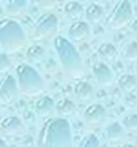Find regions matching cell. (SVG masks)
I'll list each match as a JSON object with an SVG mask.
<instances>
[{"label":"cell","mask_w":137,"mask_h":147,"mask_svg":"<svg viewBox=\"0 0 137 147\" xmlns=\"http://www.w3.org/2000/svg\"><path fill=\"white\" fill-rule=\"evenodd\" d=\"M133 19V8L129 0H120L116 3L107 18V24L110 30H120Z\"/></svg>","instance_id":"cell-5"},{"label":"cell","mask_w":137,"mask_h":147,"mask_svg":"<svg viewBox=\"0 0 137 147\" xmlns=\"http://www.w3.org/2000/svg\"><path fill=\"white\" fill-rule=\"evenodd\" d=\"M75 109H76L75 103L71 99H68V98H63V99H60L55 105V111L57 112V115L60 118H65V116L72 115L75 112Z\"/></svg>","instance_id":"cell-16"},{"label":"cell","mask_w":137,"mask_h":147,"mask_svg":"<svg viewBox=\"0 0 137 147\" xmlns=\"http://www.w3.org/2000/svg\"><path fill=\"white\" fill-rule=\"evenodd\" d=\"M64 13L69 20L79 22V19L84 15V8L79 1H68L64 5Z\"/></svg>","instance_id":"cell-15"},{"label":"cell","mask_w":137,"mask_h":147,"mask_svg":"<svg viewBox=\"0 0 137 147\" xmlns=\"http://www.w3.org/2000/svg\"><path fill=\"white\" fill-rule=\"evenodd\" d=\"M122 147H136L134 144H130V143H126V144H124Z\"/></svg>","instance_id":"cell-29"},{"label":"cell","mask_w":137,"mask_h":147,"mask_svg":"<svg viewBox=\"0 0 137 147\" xmlns=\"http://www.w3.org/2000/svg\"><path fill=\"white\" fill-rule=\"evenodd\" d=\"M105 136L109 140H120L124 136V128L118 122H112L105 127Z\"/></svg>","instance_id":"cell-21"},{"label":"cell","mask_w":137,"mask_h":147,"mask_svg":"<svg viewBox=\"0 0 137 147\" xmlns=\"http://www.w3.org/2000/svg\"><path fill=\"white\" fill-rule=\"evenodd\" d=\"M125 103L129 107H134V106L137 105V98L136 96H133V95H129V96L126 98V100H125Z\"/></svg>","instance_id":"cell-26"},{"label":"cell","mask_w":137,"mask_h":147,"mask_svg":"<svg viewBox=\"0 0 137 147\" xmlns=\"http://www.w3.org/2000/svg\"><path fill=\"white\" fill-rule=\"evenodd\" d=\"M0 128L5 135H21L25 131L23 120L16 115L7 116L0 120Z\"/></svg>","instance_id":"cell-9"},{"label":"cell","mask_w":137,"mask_h":147,"mask_svg":"<svg viewBox=\"0 0 137 147\" xmlns=\"http://www.w3.org/2000/svg\"><path fill=\"white\" fill-rule=\"evenodd\" d=\"M117 86L121 91L126 94H130L137 87V78L132 74H122L117 79Z\"/></svg>","instance_id":"cell-18"},{"label":"cell","mask_w":137,"mask_h":147,"mask_svg":"<svg viewBox=\"0 0 137 147\" xmlns=\"http://www.w3.org/2000/svg\"><path fill=\"white\" fill-rule=\"evenodd\" d=\"M0 120H1V112H0Z\"/></svg>","instance_id":"cell-30"},{"label":"cell","mask_w":137,"mask_h":147,"mask_svg":"<svg viewBox=\"0 0 137 147\" xmlns=\"http://www.w3.org/2000/svg\"><path fill=\"white\" fill-rule=\"evenodd\" d=\"M107 118V110L100 103H92L84 111V120L88 124H101Z\"/></svg>","instance_id":"cell-10"},{"label":"cell","mask_w":137,"mask_h":147,"mask_svg":"<svg viewBox=\"0 0 137 147\" xmlns=\"http://www.w3.org/2000/svg\"><path fill=\"white\" fill-rule=\"evenodd\" d=\"M35 112L40 118H49L55 112V102L51 96H41L35 103Z\"/></svg>","instance_id":"cell-12"},{"label":"cell","mask_w":137,"mask_h":147,"mask_svg":"<svg viewBox=\"0 0 137 147\" xmlns=\"http://www.w3.org/2000/svg\"><path fill=\"white\" fill-rule=\"evenodd\" d=\"M121 126L128 131H137V114H129L124 116Z\"/></svg>","instance_id":"cell-24"},{"label":"cell","mask_w":137,"mask_h":147,"mask_svg":"<svg viewBox=\"0 0 137 147\" xmlns=\"http://www.w3.org/2000/svg\"><path fill=\"white\" fill-rule=\"evenodd\" d=\"M77 147H100V140L97 139V136L95 134L89 132L80 140Z\"/></svg>","instance_id":"cell-23"},{"label":"cell","mask_w":137,"mask_h":147,"mask_svg":"<svg viewBox=\"0 0 137 147\" xmlns=\"http://www.w3.org/2000/svg\"><path fill=\"white\" fill-rule=\"evenodd\" d=\"M59 30V19L52 12H47L41 15L33 24L32 38L35 40H43L55 35Z\"/></svg>","instance_id":"cell-6"},{"label":"cell","mask_w":137,"mask_h":147,"mask_svg":"<svg viewBox=\"0 0 137 147\" xmlns=\"http://www.w3.org/2000/svg\"><path fill=\"white\" fill-rule=\"evenodd\" d=\"M130 30L133 31V34H136L137 35V18L132 22V23H130Z\"/></svg>","instance_id":"cell-27"},{"label":"cell","mask_w":137,"mask_h":147,"mask_svg":"<svg viewBox=\"0 0 137 147\" xmlns=\"http://www.w3.org/2000/svg\"><path fill=\"white\" fill-rule=\"evenodd\" d=\"M0 147H8L7 142H5L4 139H1V138H0Z\"/></svg>","instance_id":"cell-28"},{"label":"cell","mask_w":137,"mask_h":147,"mask_svg":"<svg viewBox=\"0 0 137 147\" xmlns=\"http://www.w3.org/2000/svg\"><path fill=\"white\" fill-rule=\"evenodd\" d=\"M75 95L77 96V99L81 102H88L91 100L93 96V88L88 82L80 80L75 84Z\"/></svg>","instance_id":"cell-14"},{"label":"cell","mask_w":137,"mask_h":147,"mask_svg":"<svg viewBox=\"0 0 137 147\" xmlns=\"http://www.w3.org/2000/svg\"><path fill=\"white\" fill-rule=\"evenodd\" d=\"M27 5L25 0H8L5 3V12L11 16H20L25 12Z\"/></svg>","instance_id":"cell-19"},{"label":"cell","mask_w":137,"mask_h":147,"mask_svg":"<svg viewBox=\"0 0 137 147\" xmlns=\"http://www.w3.org/2000/svg\"><path fill=\"white\" fill-rule=\"evenodd\" d=\"M53 47L56 50L57 58L60 60L64 72L75 79L83 76V60H81L80 54L76 50V47L73 46V43L69 42L64 36H57L53 40Z\"/></svg>","instance_id":"cell-2"},{"label":"cell","mask_w":137,"mask_h":147,"mask_svg":"<svg viewBox=\"0 0 137 147\" xmlns=\"http://www.w3.org/2000/svg\"><path fill=\"white\" fill-rule=\"evenodd\" d=\"M11 67V59L7 54H0V74L5 72Z\"/></svg>","instance_id":"cell-25"},{"label":"cell","mask_w":137,"mask_h":147,"mask_svg":"<svg viewBox=\"0 0 137 147\" xmlns=\"http://www.w3.org/2000/svg\"><path fill=\"white\" fill-rule=\"evenodd\" d=\"M84 16L85 19L92 24L100 23L104 18V9L103 7L97 3H91L85 9H84Z\"/></svg>","instance_id":"cell-13"},{"label":"cell","mask_w":137,"mask_h":147,"mask_svg":"<svg viewBox=\"0 0 137 147\" xmlns=\"http://www.w3.org/2000/svg\"><path fill=\"white\" fill-rule=\"evenodd\" d=\"M19 94L17 82L12 75H4L0 79V105H11Z\"/></svg>","instance_id":"cell-7"},{"label":"cell","mask_w":137,"mask_h":147,"mask_svg":"<svg viewBox=\"0 0 137 147\" xmlns=\"http://www.w3.org/2000/svg\"><path fill=\"white\" fill-rule=\"evenodd\" d=\"M27 35L23 27L13 19L0 20V48L5 52H17L27 46Z\"/></svg>","instance_id":"cell-3"},{"label":"cell","mask_w":137,"mask_h":147,"mask_svg":"<svg viewBox=\"0 0 137 147\" xmlns=\"http://www.w3.org/2000/svg\"><path fill=\"white\" fill-rule=\"evenodd\" d=\"M92 72H93V76H95L96 82L99 83L100 86H112L114 82V75L113 71L109 68L108 64H105L104 62H97L93 64L92 67Z\"/></svg>","instance_id":"cell-8"},{"label":"cell","mask_w":137,"mask_h":147,"mask_svg":"<svg viewBox=\"0 0 137 147\" xmlns=\"http://www.w3.org/2000/svg\"><path fill=\"white\" fill-rule=\"evenodd\" d=\"M99 55L100 58L105 60V62H113L116 60L118 56V52H117V48L112 44V43H104L101 46L99 47Z\"/></svg>","instance_id":"cell-20"},{"label":"cell","mask_w":137,"mask_h":147,"mask_svg":"<svg viewBox=\"0 0 137 147\" xmlns=\"http://www.w3.org/2000/svg\"><path fill=\"white\" fill-rule=\"evenodd\" d=\"M16 82L20 91L29 96L40 95L45 90L44 79L31 64L23 63L16 67Z\"/></svg>","instance_id":"cell-4"},{"label":"cell","mask_w":137,"mask_h":147,"mask_svg":"<svg viewBox=\"0 0 137 147\" xmlns=\"http://www.w3.org/2000/svg\"><path fill=\"white\" fill-rule=\"evenodd\" d=\"M25 58H27V60L29 63H32V64L41 63L43 60L45 59V50H44L41 46L33 44V46L28 47L27 52H25Z\"/></svg>","instance_id":"cell-17"},{"label":"cell","mask_w":137,"mask_h":147,"mask_svg":"<svg viewBox=\"0 0 137 147\" xmlns=\"http://www.w3.org/2000/svg\"><path fill=\"white\" fill-rule=\"evenodd\" d=\"M136 98H137V96H136Z\"/></svg>","instance_id":"cell-31"},{"label":"cell","mask_w":137,"mask_h":147,"mask_svg":"<svg viewBox=\"0 0 137 147\" xmlns=\"http://www.w3.org/2000/svg\"><path fill=\"white\" fill-rule=\"evenodd\" d=\"M122 58L126 62H136L137 60V42L132 40L122 48Z\"/></svg>","instance_id":"cell-22"},{"label":"cell","mask_w":137,"mask_h":147,"mask_svg":"<svg viewBox=\"0 0 137 147\" xmlns=\"http://www.w3.org/2000/svg\"><path fill=\"white\" fill-rule=\"evenodd\" d=\"M37 147H72V128L65 118H51L43 124L36 139Z\"/></svg>","instance_id":"cell-1"},{"label":"cell","mask_w":137,"mask_h":147,"mask_svg":"<svg viewBox=\"0 0 137 147\" xmlns=\"http://www.w3.org/2000/svg\"><path fill=\"white\" fill-rule=\"evenodd\" d=\"M91 28L87 22H75L68 28V40L69 42H83L89 36Z\"/></svg>","instance_id":"cell-11"}]
</instances>
